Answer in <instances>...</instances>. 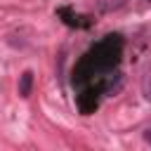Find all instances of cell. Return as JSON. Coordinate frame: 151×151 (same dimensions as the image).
Listing matches in <instances>:
<instances>
[{
	"instance_id": "6da1fadb",
	"label": "cell",
	"mask_w": 151,
	"mask_h": 151,
	"mask_svg": "<svg viewBox=\"0 0 151 151\" xmlns=\"http://www.w3.org/2000/svg\"><path fill=\"white\" fill-rule=\"evenodd\" d=\"M31 90H33V71H24L19 76V97H31Z\"/></svg>"
},
{
	"instance_id": "7a4b0ae2",
	"label": "cell",
	"mask_w": 151,
	"mask_h": 151,
	"mask_svg": "<svg viewBox=\"0 0 151 151\" xmlns=\"http://www.w3.org/2000/svg\"><path fill=\"white\" fill-rule=\"evenodd\" d=\"M125 0H97V9L99 12H113L118 7H123Z\"/></svg>"
},
{
	"instance_id": "3957f363",
	"label": "cell",
	"mask_w": 151,
	"mask_h": 151,
	"mask_svg": "<svg viewBox=\"0 0 151 151\" xmlns=\"http://www.w3.org/2000/svg\"><path fill=\"white\" fill-rule=\"evenodd\" d=\"M142 94H144V99L151 104V68L142 76Z\"/></svg>"
},
{
	"instance_id": "277c9868",
	"label": "cell",
	"mask_w": 151,
	"mask_h": 151,
	"mask_svg": "<svg viewBox=\"0 0 151 151\" xmlns=\"http://www.w3.org/2000/svg\"><path fill=\"white\" fill-rule=\"evenodd\" d=\"M144 139L151 144V127H146V130H144Z\"/></svg>"
}]
</instances>
